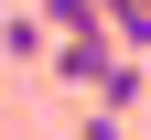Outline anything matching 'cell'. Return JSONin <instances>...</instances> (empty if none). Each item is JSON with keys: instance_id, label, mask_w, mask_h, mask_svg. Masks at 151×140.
I'll use <instances>...</instances> for the list:
<instances>
[{"instance_id": "1", "label": "cell", "mask_w": 151, "mask_h": 140, "mask_svg": "<svg viewBox=\"0 0 151 140\" xmlns=\"http://www.w3.org/2000/svg\"><path fill=\"white\" fill-rule=\"evenodd\" d=\"M86 11H97V32H108L119 54H140V43H151V0H86Z\"/></svg>"}, {"instance_id": "2", "label": "cell", "mask_w": 151, "mask_h": 140, "mask_svg": "<svg viewBox=\"0 0 151 140\" xmlns=\"http://www.w3.org/2000/svg\"><path fill=\"white\" fill-rule=\"evenodd\" d=\"M0 54H22V65H32V54H54V43H43V22H32V11H11V22H0Z\"/></svg>"}, {"instance_id": "3", "label": "cell", "mask_w": 151, "mask_h": 140, "mask_svg": "<svg viewBox=\"0 0 151 140\" xmlns=\"http://www.w3.org/2000/svg\"><path fill=\"white\" fill-rule=\"evenodd\" d=\"M65 140H129V129H119V118H97V108H86V118L65 129Z\"/></svg>"}]
</instances>
